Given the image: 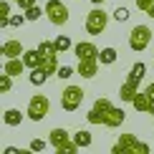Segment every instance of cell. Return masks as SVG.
Instances as JSON below:
<instances>
[{
	"label": "cell",
	"instance_id": "cell-1",
	"mask_svg": "<svg viewBox=\"0 0 154 154\" xmlns=\"http://www.w3.org/2000/svg\"><path fill=\"white\" fill-rule=\"evenodd\" d=\"M124 119H126L124 109L114 106L109 99H96L94 106H91V111L86 114V121H88V124H104V126H109V129L121 126V124H124Z\"/></svg>",
	"mask_w": 154,
	"mask_h": 154
},
{
	"label": "cell",
	"instance_id": "cell-2",
	"mask_svg": "<svg viewBox=\"0 0 154 154\" xmlns=\"http://www.w3.org/2000/svg\"><path fill=\"white\" fill-rule=\"evenodd\" d=\"M152 146L142 142L137 134H121L119 142L111 146V154H149Z\"/></svg>",
	"mask_w": 154,
	"mask_h": 154
},
{
	"label": "cell",
	"instance_id": "cell-3",
	"mask_svg": "<svg viewBox=\"0 0 154 154\" xmlns=\"http://www.w3.org/2000/svg\"><path fill=\"white\" fill-rule=\"evenodd\" d=\"M48 142H51V146H53L58 154H76L81 149V146L73 142V134H68L63 126H56V129L48 134Z\"/></svg>",
	"mask_w": 154,
	"mask_h": 154
},
{
	"label": "cell",
	"instance_id": "cell-4",
	"mask_svg": "<svg viewBox=\"0 0 154 154\" xmlns=\"http://www.w3.org/2000/svg\"><path fill=\"white\" fill-rule=\"evenodd\" d=\"M48 111H51V101H48V96H43V94H35V96H30V101H28V119L30 121H43L48 116Z\"/></svg>",
	"mask_w": 154,
	"mask_h": 154
},
{
	"label": "cell",
	"instance_id": "cell-5",
	"mask_svg": "<svg viewBox=\"0 0 154 154\" xmlns=\"http://www.w3.org/2000/svg\"><path fill=\"white\" fill-rule=\"evenodd\" d=\"M83 88L81 86H73V83H68L66 88L61 91V109L63 111H76V109H81L83 104Z\"/></svg>",
	"mask_w": 154,
	"mask_h": 154
},
{
	"label": "cell",
	"instance_id": "cell-6",
	"mask_svg": "<svg viewBox=\"0 0 154 154\" xmlns=\"http://www.w3.org/2000/svg\"><path fill=\"white\" fill-rule=\"evenodd\" d=\"M106 25H109V13H104L99 5L94 10H88V15H86V33L88 35H101L106 30Z\"/></svg>",
	"mask_w": 154,
	"mask_h": 154
},
{
	"label": "cell",
	"instance_id": "cell-7",
	"mask_svg": "<svg viewBox=\"0 0 154 154\" xmlns=\"http://www.w3.org/2000/svg\"><path fill=\"white\" fill-rule=\"evenodd\" d=\"M149 43H152V28L149 25H142V23L134 25L131 33H129V48L137 51V53H142Z\"/></svg>",
	"mask_w": 154,
	"mask_h": 154
},
{
	"label": "cell",
	"instance_id": "cell-8",
	"mask_svg": "<svg viewBox=\"0 0 154 154\" xmlns=\"http://www.w3.org/2000/svg\"><path fill=\"white\" fill-rule=\"evenodd\" d=\"M46 18H48V23L51 25H66L68 23V8H66V3H61V0H48L46 5Z\"/></svg>",
	"mask_w": 154,
	"mask_h": 154
},
{
	"label": "cell",
	"instance_id": "cell-9",
	"mask_svg": "<svg viewBox=\"0 0 154 154\" xmlns=\"http://www.w3.org/2000/svg\"><path fill=\"white\" fill-rule=\"evenodd\" d=\"M99 58H81L79 61V68H76V73L81 76V79H94L96 73H99Z\"/></svg>",
	"mask_w": 154,
	"mask_h": 154
},
{
	"label": "cell",
	"instance_id": "cell-10",
	"mask_svg": "<svg viewBox=\"0 0 154 154\" xmlns=\"http://www.w3.org/2000/svg\"><path fill=\"white\" fill-rule=\"evenodd\" d=\"M99 51L101 48H96L91 41H81V43H76L73 46V53H76V58H99Z\"/></svg>",
	"mask_w": 154,
	"mask_h": 154
},
{
	"label": "cell",
	"instance_id": "cell-11",
	"mask_svg": "<svg viewBox=\"0 0 154 154\" xmlns=\"http://www.w3.org/2000/svg\"><path fill=\"white\" fill-rule=\"evenodd\" d=\"M0 53H3L5 58H23L25 48H23V43H20V41H15V38H10V41H5V43H3V48H0Z\"/></svg>",
	"mask_w": 154,
	"mask_h": 154
},
{
	"label": "cell",
	"instance_id": "cell-12",
	"mask_svg": "<svg viewBox=\"0 0 154 154\" xmlns=\"http://www.w3.org/2000/svg\"><path fill=\"white\" fill-rule=\"evenodd\" d=\"M137 94H139V83L131 81V79H126L124 83H121V88H119V99L121 101H129V104H131V99Z\"/></svg>",
	"mask_w": 154,
	"mask_h": 154
},
{
	"label": "cell",
	"instance_id": "cell-13",
	"mask_svg": "<svg viewBox=\"0 0 154 154\" xmlns=\"http://www.w3.org/2000/svg\"><path fill=\"white\" fill-rule=\"evenodd\" d=\"M131 106L137 109L139 114H149V106H152V99H149V94L139 88V94H137V96L131 99Z\"/></svg>",
	"mask_w": 154,
	"mask_h": 154
},
{
	"label": "cell",
	"instance_id": "cell-14",
	"mask_svg": "<svg viewBox=\"0 0 154 154\" xmlns=\"http://www.w3.org/2000/svg\"><path fill=\"white\" fill-rule=\"evenodd\" d=\"M38 68H43V71H46L48 76L51 73H58V53H48V56H43V61H41V66Z\"/></svg>",
	"mask_w": 154,
	"mask_h": 154
},
{
	"label": "cell",
	"instance_id": "cell-15",
	"mask_svg": "<svg viewBox=\"0 0 154 154\" xmlns=\"http://www.w3.org/2000/svg\"><path fill=\"white\" fill-rule=\"evenodd\" d=\"M23 68H25V61H23V58H5V66H3L5 73H10V76H20Z\"/></svg>",
	"mask_w": 154,
	"mask_h": 154
},
{
	"label": "cell",
	"instance_id": "cell-16",
	"mask_svg": "<svg viewBox=\"0 0 154 154\" xmlns=\"http://www.w3.org/2000/svg\"><path fill=\"white\" fill-rule=\"evenodd\" d=\"M3 124H5V126H20V124H23V114H20V109H5V114H3Z\"/></svg>",
	"mask_w": 154,
	"mask_h": 154
},
{
	"label": "cell",
	"instance_id": "cell-17",
	"mask_svg": "<svg viewBox=\"0 0 154 154\" xmlns=\"http://www.w3.org/2000/svg\"><path fill=\"white\" fill-rule=\"evenodd\" d=\"M23 61H25V68H30V71H33V68H38L41 66V61H43V56H41V51H25L23 53Z\"/></svg>",
	"mask_w": 154,
	"mask_h": 154
},
{
	"label": "cell",
	"instance_id": "cell-18",
	"mask_svg": "<svg viewBox=\"0 0 154 154\" xmlns=\"http://www.w3.org/2000/svg\"><path fill=\"white\" fill-rule=\"evenodd\" d=\"M116 58H119V53H116V48H101L99 51V61H101V66H111V63H116Z\"/></svg>",
	"mask_w": 154,
	"mask_h": 154
},
{
	"label": "cell",
	"instance_id": "cell-19",
	"mask_svg": "<svg viewBox=\"0 0 154 154\" xmlns=\"http://www.w3.org/2000/svg\"><path fill=\"white\" fill-rule=\"evenodd\" d=\"M10 3L13 0H0V28H10Z\"/></svg>",
	"mask_w": 154,
	"mask_h": 154
},
{
	"label": "cell",
	"instance_id": "cell-20",
	"mask_svg": "<svg viewBox=\"0 0 154 154\" xmlns=\"http://www.w3.org/2000/svg\"><path fill=\"white\" fill-rule=\"evenodd\" d=\"M73 142L81 146V149H86V146H91V142H94V137H91V131L88 129H79L73 134Z\"/></svg>",
	"mask_w": 154,
	"mask_h": 154
},
{
	"label": "cell",
	"instance_id": "cell-21",
	"mask_svg": "<svg viewBox=\"0 0 154 154\" xmlns=\"http://www.w3.org/2000/svg\"><path fill=\"white\" fill-rule=\"evenodd\" d=\"M144 76H146V66H144L142 61H139V63H134V66H131V71H129V76H126V79H131V81L142 83Z\"/></svg>",
	"mask_w": 154,
	"mask_h": 154
},
{
	"label": "cell",
	"instance_id": "cell-22",
	"mask_svg": "<svg viewBox=\"0 0 154 154\" xmlns=\"http://www.w3.org/2000/svg\"><path fill=\"white\" fill-rule=\"evenodd\" d=\"M28 79H30V83H33V86H43V83H46V79H48V73L43 71V68H33Z\"/></svg>",
	"mask_w": 154,
	"mask_h": 154
},
{
	"label": "cell",
	"instance_id": "cell-23",
	"mask_svg": "<svg viewBox=\"0 0 154 154\" xmlns=\"http://www.w3.org/2000/svg\"><path fill=\"white\" fill-rule=\"evenodd\" d=\"M53 43H56V51H58V53H66V51H71V38H68V35H58Z\"/></svg>",
	"mask_w": 154,
	"mask_h": 154
},
{
	"label": "cell",
	"instance_id": "cell-24",
	"mask_svg": "<svg viewBox=\"0 0 154 154\" xmlns=\"http://www.w3.org/2000/svg\"><path fill=\"white\" fill-rule=\"evenodd\" d=\"M23 13H25V18H28V20H38V18L46 13V8L41 10V5H30V8H28V10H23Z\"/></svg>",
	"mask_w": 154,
	"mask_h": 154
},
{
	"label": "cell",
	"instance_id": "cell-25",
	"mask_svg": "<svg viewBox=\"0 0 154 154\" xmlns=\"http://www.w3.org/2000/svg\"><path fill=\"white\" fill-rule=\"evenodd\" d=\"M10 88H13V76L3 71V73H0V91H3V94H8Z\"/></svg>",
	"mask_w": 154,
	"mask_h": 154
},
{
	"label": "cell",
	"instance_id": "cell-26",
	"mask_svg": "<svg viewBox=\"0 0 154 154\" xmlns=\"http://www.w3.org/2000/svg\"><path fill=\"white\" fill-rule=\"evenodd\" d=\"M38 51H41V56H48V53H58V51H56V43H53V41H41Z\"/></svg>",
	"mask_w": 154,
	"mask_h": 154
},
{
	"label": "cell",
	"instance_id": "cell-27",
	"mask_svg": "<svg viewBox=\"0 0 154 154\" xmlns=\"http://www.w3.org/2000/svg\"><path fill=\"white\" fill-rule=\"evenodd\" d=\"M51 142H46V139H30V152H43V149H46V146H48Z\"/></svg>",
	"mask_w": 154,
	"mask_h": 154
},
{
	"label": "cell",
	"instance_id": "cell-28",
	"mask_svg": "<svg viewBox=\"0 0 154 154\" xmlns=\"http://www.w3.org/2000/svg\"><path fill=\"white\" fill-rule=\"evenodd\" d=\"M114 20H119V23H124V20H129V10H126L124 5H119V8L114 10Z\"/></svg>",
	"mask_w": 154,
	"mask_h": 154
},
{
	"label": "cell",
	"instance_id": "cell-29",
	"mask_svg": "<svg viewBox=\"0 0 154 154\" xmlns=\"http://www.w3.org/2000/svg\"><path fill=\"white\" fill-rule=\"evenodd\" d=\"M25 20H28V18H25V13H15V15H10V28H20Z\"/></svg>",
	"mask_w": 154,
	"mask_h": 154
},
{
	"label": "cell",
	"instance_id": "cell-30",
	"mask_svg": "<svg viewBox=\"0 0 154 154\" xmlns=\"http://www.w3.org/2000/svg\"><path fill=\"white\" fill-rule=\"evenodd\" d=\"M73 73H76V71H73L71 66H61V68H58V73H56V76H58V79H63V81H68V79H71Z\"/></svg>",
	"mask_w": 154,
	"mask_h": 154
},
{
	"label": "cell",
	"instance_id": "cell-31",
	"mask_svg": "<svg viewBox=\"0 0 154 154\" xmlns=\"http://www.w3.org/2000/svg\"><path fill=\"white\" fill-rule=\"evenodd\" d=\"M152 5H154V0H137V8L142 10V13H149Z\"/></svg>",
	"mask_w": 154,
	"mask_h": 154
},
{
	"label": "cell",
	"instance_id": "cell-32",
	"mask_svg": "<svg viewBox=\"0 0 154 154\" xmlns=\"http://www.w3.org/2000/svg\"><path fill=\"white\" fill-rule=\"evenodd\" d=\"M13 3H15L20 10H28L30 5H35V0H13Z\"/></svg>",
	"mask_w": 154,
	"mask_h": 154
},
{
	"label": "cell",
	"instance_id": "cell-33",
	"mask_svg": "<svg viewBox=\"0 0 154 154\" xmlns=\"http://www.w3.org/2000/svg\"><path fill=\"white\" fill-rule=\"evenodd\" d=\"M144 91L149 94V99H152V106H149V114H152V116H154V83H149V86H146Z\"/></svg>",
	"mask_w": 154,
	"mask_h": 154
},
{
	"label": "cell",
	"instance_id": "cell-34",
	"mask_svg": "<svg viewBox=\"0 0 154 154\" xmlns=\"http://www.w3.org/2000/svg\"><path fill=\"white\" fill-rule=\"evenodd\" d=\"M91 3H94V5H104L106 0H91Z\"/></svg>",
	"mask_w": 154,
	"mask_h": 154
}]
</instances>
